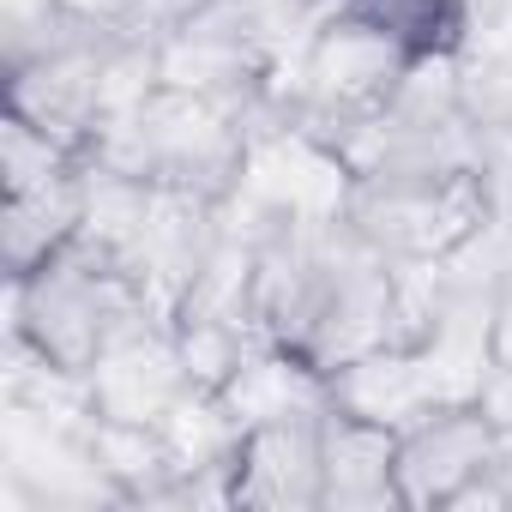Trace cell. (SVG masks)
Instances as JSON below:
<instances>
[{
    "label": "cell",
    "mask_w": 512,
    "mask_h": 512,
    "mask_svg": "<svg viewBox=\"0 0 512 512\" xmlns=\"http://www.w3.org/2000/svg\"><path fill=\"white\" fill-rule=\"evenodd\" d=\"M356 13L404 55H434L458 37V0H356Z\"/></svg>",
    "instance_id": "1"
}]
</instances>
